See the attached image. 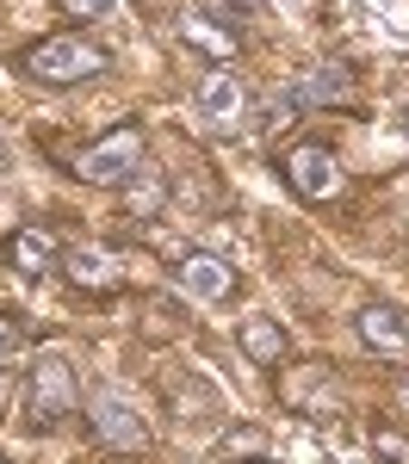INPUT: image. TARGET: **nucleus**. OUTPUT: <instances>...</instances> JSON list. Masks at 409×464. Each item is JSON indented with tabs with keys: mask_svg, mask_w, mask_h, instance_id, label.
<instances>
[{
	"mask_svg": "<svg viewBox=\"0 0 409 464\" xmlns=\"http://www.w3.org/2000/svg\"><path fill=\"white\" fill-rule=\"evenodd\" d=\"M0 464H6V459H0Z\"/></svg>",
	"mask_w": 409,
	"mask_h": 464,
	"instance_id": "21",
	"label": "nucleus"
},
{
	"mask_svg": "<svg viewBox=\"0 0 409 464\" xmlns=\"http://www.w3.org/2000/svg\"><path fill=\"white\" fill-rule=\"evenodd\" d=\"M63 266H69L74 285H87V291H112V285H118V260H112L106 248H69V254H63Z\"/></svg>",
	"mask_w": 409,
	"mask_h": 464,
	"instance_id": "10",
	"label": "nucleus"
},
{
	"mask_svg": "<svg viewBox=\"0 0 409 464\" xmlns=\"http://www.w3.org/2000/svg\"><path fill=\"white\" fill-rule=\"evenodd\" d=\"M354 93V74L341 69V63H323V69H310L297 81L286 100H273V111H297V106H323V100H347Z\"/></svg>",
	"mask_w": 409,
	"mask_h": 464,
	"instance_id": "8",
	"label": "nucleus"
},
{
	"mask_svg": "<svg viewBox=\"0 0 409 464\" xmlns=\"http://www.w3.org/2000/svg\"><path fill=\"white\" fill-rule=\"evenodd\" d=\"M0 155H6V137H0Z\"/></svg>",
	"mask_w": 409,
	"mask_h": 464,
	"instance_id": "20",
	"label": "nucleus"
},
{
	"mask_svg": "<svg viewBox=\"0 0 409 464\" xmlns=\"http://www.w3.org/2000/svg\"><path fill=\"white\" fill-rule=\"evenodd\" d=\"M19 347H25V334H19V322H6V316H0V359H13Z\"/></svg>",
	"mask_w": 409,
	"mask_h": 464,
	"instance_id": "17",
	"label": "nucleus"
},
{
	"mask_svg": "<svg viewBox=\"0 0 409 464\" xmlns=\"http://www.w3.org/2000/svg\"><path fill=\"white\" fill-rule=\"evenodd\" d=\"M236 341H242V353L255 359V365H279V359H286V328L267 322V316H248Z\"/></svg>",
	"mask_w": 409,
	"mask_h": 464,
	"instance_id": "12",
	"label": "nucleus"
},
{
	"mask_svg": "<svg viewBox=\"0 0 409 464\" xmlns=\"http://www.w3.org/2000/svg\"><path fill=\"white\" fill-rule=\"evenodd\" d=\"M6 260H13L25 279L50 273V260H56V242H50V229H19V236L6 242Z\"/></svg>",
	"mask_w": 409,
	"mask_h": 464,
	"instance_id": "11",
	"label": "nucleus"
},
{
	"mask_svg": "<svg viewBox=\"0 0 409 464\" xmlns=\"http://www.w3.org/2000/svg\"><path fill=\"white\" fill-rule=\"evenodd\" d=\"M229 285H236V266L218 260V254H186V260H180V291H186V297L218 304V297H229Z\"/></svg>",
	"mask_w": 409,
	"mask_h": 464,
	"instance_id": "7",
	"label": "nucleus"
},
{
	"mask_svg": "<svg viewBox=\"0 0 409 464\" xmlns=\"http://www.w3.org/2000/svg\"><path fill=\"white\" fill-rule=\"evenodd\" d=\"M74 19H112V0H63Z\"/></svg>",
	"mask_w": 409,
	"mask_h": 464,
	"instance_id": "16",
	"label": "nucleus"
},
{
	"mask_svg": "<svg viewBox=\"0 0 409 464\" xmlns=\"http://www.w3.org/2000/svg\"><path fill=\"white\" fill-rule=\"evenodd\" d=\"M372 459L378 464H409V440H397V433H372Z\"/></svg>",
	"mask_w": 409,
	"mask_h": 464,
	"instance_id": "14",
	"label": "nucleus"
},
{
	"mask_svg": "<svg viewBox=\"0 0 409 464\" xmlns=\"http://www.w3.org/2000/svg\"><path fill=\"white\" fill-rule=\"evenodd\" d=\"M155 198H161V186H155V174H143L137 198H131V211H137V217H149V211H155Z\"/></svg>",
	"mask_w": 409,
	"mask_h": 464,
	"instance_id": "15",
	"label": "nucleus"
},
{
	"mask_svg": "<svg viewBox=\"0 0 409 464\" xmlns=\"http://www.w3.org/2000/svg\"><path fill=\"white\" fill-rule=\"evenodd\" d=\"M19 69L44 81V87H69V81H87V74L106 69V50L100 44H87V37H44L25 50V63Z\"/></svg>",
	"mask_w": 409,
	"mask_h": 464,
	"instance_id": "1",
	"label": "nucleus"
},
{
	"mask_svg": "<svg viewBox=\"0 0 409 464\" xmlns=\"http://www.w3.org/2000/svg\"><path fill=\"white\" fill-rule=\"evenodd\" d=\"M87 409H93V433H100L106 446H118V452H137V446H149L143 409L118 391V384H100V391L87 396Z\"/></svg>",
	"mask_w": 409,
	"mask_h": 464,
	"instance_id": "4",
	"label": "nucleus"
},
{
	"mask_svg": "<svg viewBox=\"0 0 409 464\" xmlns=\"http://www.w3.org/2000/svg\"><path fill=\"white\" fill-rule=\"evenodd\" d=\"M360 341L385 359H404L409 353V322L391 304H372V310H360Z\"/></svg>",
	"mask_w": 409,
	"mask_h": 464,
	"instance_id": "9",
	"label": "nucleus"
},
{
	"mask_svg": "<svg viewBox=\"0 0 409 464\" xmlns=\"http://www.w3.org/2000/svg\"><path fill=\"white\" fill-rule=\"evenodd\" d=\"M267 6H279V13H292V6H297V0H267Z\"/></svg>",
	"mask_w": 409,
	"mask_h": 464,
	"instance_id": "18",
	"label": "nucleus"
},
{
	"mask_svg": "<svg viewBox=\"0 0 409 464\" xmlns=\"http://www.w3.org/2000/svg\"><path fill=\"white\" fill-rule=\"evenodd\" d=\"M397 402H404V409H409V384H404V396H397Z\"/></svg>",
	"mask_w": 409,
	"mask_h": 464,
	"instance_id": "19",
	"label": "nucleus"
},
{
	"mask_svg": "<svg viewBox=\"0 0 409 464\" xmlns=\"http://www.w3.org/2000/svg\"><path fill=\"white\" fill-rule=\"evenodd\" d=\"M137 161H143V130H137V124H118L112 137H100L93 149H81L74 174L87 179V186H118V179L137 174Z\"/></svg>",
	"mask_w": 409,
	"mask_h": 464,
	"instance_id": "3",
	"label": "nucleus"
},
{
	"mask_svg": "<svg viewBox=\"0 0 409 464\" xmlns=\"http://www.w3.org/2000/svg\"><path fill=\"white\" fill-rule=\"evenodd\" d=\"M186 37H192V44H205V50H218V56H229V50H236V32H211L199 13L186 19Z\"/></svg>",
	"mask_w": 409,
	"mask_h": 464,
	"instance_id": "13",
	"label": "nucleus"
},
{
	"mask_svg": "<svg viewBox=\"0 0 409 464\" xmlns=\"http://www.w3.org/2000/svg\"><path fill=\"white\" fill-rule=\"evenodd\" d=\"M242 106H248V93H242V81H236L229 69H211L205 81H199V118H205L211 130H236Z\"/></svg>",
	"mask_w": 409,
	"mask_h": 464,
	"instance_id": "6",
	"label": "nucleus"
},
{
	"mask_svg": "<svg viewBox=\"0 0 409 464\" xmlns=\"http://www.w3.org/2000/svg\"><path fill=\"white\" fill-rule=\"evenodd\" d=\"M286 179H292L297 198H335L341 192V161L323 143H297L286 155Z\"/></svg>",
	"mask_w": 409,
	"mask_h": 464,
	"instance_id": "5",
	"label": "nucleus"
},
{
	"mask_svg": "<svg viewBox=\"0 0 409 464\" xmlns=\"http://www.w3.org/2000/svg\"><path fill=\"white\" fill-rule=\"evenodd\" d=\"M69 409H74V365H69V353H37L32 384H25V415H32L37 428H50V421H63Z\"/></svg>",
	"mask_w": 409,
	"mask_h": 464,
	"instance_id": "2",
	"label": "nucleus"
}]
</instances>
